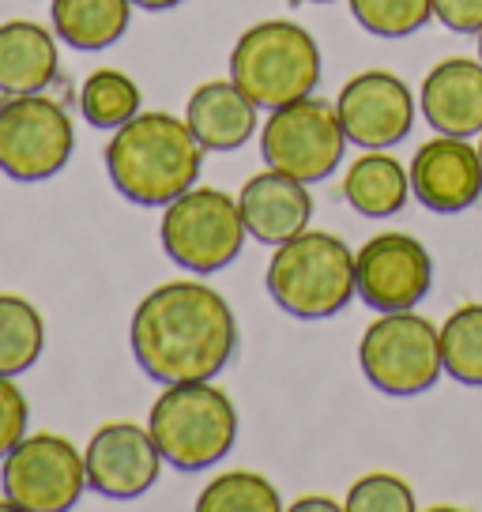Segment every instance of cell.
<instances>
[{
	"mask_svg": "<svg viewBox=\"0 0 482 512\" xmlns=\"http://www.w3.org/2000/svg\"><path fill=\"white\" fill-rule=\"evenodd\" d=\"M129 343L151 381H215L238 351V320L215 287L174 279L136 305Z\"/></svg>",
	"mask_w": 482,
	"mask_h": 512,
	"instance_id": "6da1fadb",
	"label": "cell"
},
{
	"mask_svg": "<svg viewBox=\"0 0 482 512\" xmlns=\"http://www.w3.org/2000/svg\"><path fill=\"white\" fill-rule=\"evenodd\" d=\"M204 170V144L193 136L189 121L174 113H136L113 128L106 144V174L113 189L140 208H166L189 192Z\"/></svg>",
	"mask_w": 482,
	"mask_h": 512,
	"instance_id": "7a4b0ae2",
	"label": "cell"
},
{
	"mask_svg": "<svg viewBox=\"0 0 482 512\" xmlns=\"http://www.w3.org/2000/svg\"><path fill=\"white\" fill-rule=\"evenodd\" d=\"M264 283L287 317L328 320L343 313L358 294L354 253L336 234L302 230L298 238L275 245Z\"/></svg>",
	"mask_w": 482,
	"mask_h": 512,
	"instance_id": "3957f363",
	"label": "cell"
},
{
	"mask_svg": "<svg viewBox=\"0 0 482 512\" xmlns=\"http://www.w3.org/2000/svg\"><path fill=\"white\" fill-rule=\"evenodd\" d=\"M147 430L174 471H208L223 464L238 441V411L211 381L162 384Z\"/></svg>",
	"mask_w": 482,
	"mask_h": 512,
	"instance_id": "277c9868",
	"label": "cell"
},
{
	"mask_svg": "<svg viewBox=\"0 0 482 512\" xmlns=\"http://www.w3.org/2000/svg\"><path fill=\"white\" fill-rule=\"evenodd\" d=\"M321 46L290 19H264L241 31L230 49V80L257 102L260 110H279L317 91L321 83Z\"/></svg>",
	"mask_w": 482,
	"mask_h": 512,
	"instance_id": "5b68a950",
	"label": "cell"
},
{
	"mask_svg": "<svg viewBox=\"0 0 482 512\" xmlns=\"http://www.w3.org/2000/svg\"><path fill=\"white\" fill-rule=\"evenodd\" d=\"M358 366L366 381L385 396H422L445 377L441 362V332L415 309L381 313L358 343Z\"/></svg>",
	"mask_w": 482,
	"mask_h": 512,
	"instance_id": "8992f818",
	"label": "cell"
},
{
	"mask_svg": "<svg viewBox=\"0 0 482 512\" xmlns=\"http://www.w3.org/2000/svg\"><path fill=\"white\" fill-rule=\"evenodd\" d=\"M159 238L177 268L193 275H215L234 264L249 230L241 223V208L223 189L193 185L162 208Z\"/></svg>",
	"mask_w": 482,
	"mask_h": 512,
	"instance_id": "52a82bcc",
	"label": "cell"
},
{
	"mask_svg": "<svg viewBox=\"0 0 482 512\" xmlns=\"http://www.w3.org/2000/svg\"><path fill=\"white\" fill-rule=\"evenodd\" d=\"M76 151V128L68 110L49 98L34 95L0 98V174L34 185L65 170Z\"/></svg>",
	"mask_w": 482,
	"mask_h": 512,
	"instance_id": "ba28073f",
	"label": "cell"
},
{
	"mask_svg": "<svg viewBox=\"0 0 482 512\" xmlns=\"http://www.w3.org/2000/svg\"><path fill=\"white\" fill-rule=\"evenodd\" d=\"M343 151H347V132L336 102H324L317 95L272 110L260 128V155L268 170L298 177L306 185L336 174Z\"/></svg>",
	"mask_w": 482,
	"mask_h": 512,
	"instance_id": "9c48e42d",
	"label": "cell"
},
{
	"mask_svg": "<svg viewBox=\"0 0 482 512\" xmlns=\"http://www.w3.org/2000/svg\"><path fill=\"white\" fill-rule=\"evenodd\" d=\"M0 486L23 512H68L87 490V464L61 433H27L0 460Z\"/></svg>",
	"mask_w": 482,
	"mask_h": 512,
	"instance_id": "30bf717a",
	"label": "cell"
},
{
	"mask_svg": "<svg viewBox=\"0 0 482 512\" xmlns=\"http://www.w3.org/2000/svg\"><path fill=\"white\" fill-rule=\"evenodd\" d=\"M354 283H358V298L377 313L415 309L430 294L434 260L418 238L388 230L354 253Z\"/></svg>",
	"mask_w": 482,
	"mask_h": 512,
	"instance_id": "8fae6325",
	"label": "cell"
},
{
	"mask_svg": "<svg viewBox=\"0 0 482 512\" xmlns=\"http://www.w3.org/2000/svg\"><path fill=\"white\" fill-rule=\"evenodd\" d=\"M336 110L347 132V144L362 151H388L415 125L418 98L396 72L366 68L343 83Z\"/></svg>",
	"mask_w": 482,
	"mask_h": 512,
	"instance_id": "7c38bea8",
	"label": "cell"
},
{
	"mask_svg": "<svg viewBox=\"0 0 482 512\" xmlns=\"http://www.w3.org/2000/svg\"><path fill=\"white\" fill-rule=\"evenodd\" d=\"M87 486L110 501L144 497L162 471V452L147 426L136 422H106L83 448Z\"/></svg>",
	"mask_w": 482,
	"mask_h": 512,
	"instance_id": "4fadbf2b",
	"label": "cell"
},
{
	"mask_svg": "<svg viewBox=\"0 0 482 512\" xmlns=\"http://www.w3.org/2000/svg\"><path fill=\"white\" fill-rule=\"evenodd\" d=\"M411 196L434 215H460L482 196V155L464 136H441L415 151L407 166Z\"/></svg>",
	"mask_w": 482,
	"mask_h": 512,
	"instance_id": "5bb4252c",
	"label": "cell"
},
{
	"mask_svg": "<svg viewBox=\"0 0 482 512\" xmlns=\"http://www.w3.org/2000/svg\"><path fill=\"white\" fill-rule=\"evenodd\" d=\"M238 208L249 238H257L260 245H272V249L298 238L313 223L309 185L290 174H279V170H264V174L249 177L238 192Z\"/></svg>",
	"mask_w": 482,
	"mask_h": 512,
	"instance_id": "9a60e30c",
	"label": "cell"
},
{
	"mask_svg": "<svg viewBox=\"0 0 482 512\" xmlns=\"http://www.w3.org/2000/svg\"><path fill=\"white\" fill-rule=\"evenodd\" d=\"M418 110L441 136H479L482 132V61L449 57L430 68L418 91Z\"/></svg>",
	"mask_w": 482,
	"mask_h": 512,
	"instance_id": "2e32d148",
	"label": "cell"
},
{
	"mask_svg": "<svg viewBox=\"0 0 482 512\" xmlns=\"http://www.w3.org/2000/svg\"><path fill=\"white\" fill-rule=\"evenodd\" d=\"M257 110V102L234 80H211L189 95L185 121L204 151H238L257 132Z\"/></svg>",
	"mask_w": 482,
	"mask_h": 512,
	"instance_id": "e0dca14e",
	"label": "cell"
},
{
	"mask_svg": "<svg viewBox=\"0 0 482 512\" xmlns=\"http://www.w3.org/2000/svg\"><path fill=\"white\" fill-rule=\"evenodd\" d=\"M57 31L31 19L0 23V95H34L57 80Z\"/></svg>",
	"mask_w": 482,
	"mask_h": 512,
	"instance_id": "ac0fdd59",
	"label": "cell"
},
{
	"mask_svg": "<svg viewBox=\"0 0 482 512\" xmlns=\"http://www.w3.org/2000/svg\"><path fill=\"white\" fill-rule=\"evenodd\" d=\"M411 196V174L396 155L388 151H362L347 166L343 177V200L366 219H392L400 215Z\"/></svg>",
	"mask_w": 482,
	"mask_h": 512,
	"instance_id": "d6986e66",
	"label": "cell"
},
{
	"mask_svg": "<svg viewBox=\"0 0 482 512\" xmlns=\"http://www.w3.org/2000/svg\"><path fill=\"white\" fill-rule=\"evenodd\" d=\"M132 0H53V31L72 49L95 53L117 46L132 19Z\"/></svg>",
	"mask_w": 482,
	"mask_h": 512,
	"instance_id": "ffe728a7",
	"label": "cell"
},
{
	"mask_svg": "<svg viewBox=\"0 0 482 512\" xmlns=\"http://www.w3.org/2000/svg\"><path fill=\"white\" fill-rule=\"evenodd\" d=\"M46 351V320L27 298L0 294V373L19 377Z\"/></svg>",
	"mask_w": 482,
	"mask_h": 512,
	"instance_id": "44dd1931",
	"label": "cell"
},
{
	"mask_svg": "<svg viewBox=\"0 0 482 512\" xmlns=\"http://www.w3.org/2000/svg\"><path fill=\"white\" fill-rule=\"evenodd\" d=\"M140 83L125 76L121 68H98L80 87V113L91 128L113 132L140 113Z\"/></svg>",
	"mask_w": 482,
	"mask_h": 512,
	"instance_id": "7402d4cb",
	"label": "cell"
},
{
	"mask_svg": "<svg viewBox=\"0 0 482 512\" xmlns=\"http://www.w3.org/2000/svg\"><path fill=\"white\" fill-rule=\"evenodd\" d=\"M437 332H441L445 377L467 384V388H482V302L452 309Z\"/></svg>",
	"mask_w": 482,
	"mask_h": 512,
	"instance_id": "603a6c76",
	"label": "cell"
},
{
	"mask_svg": "<svg viewBox=\"0 0 482 512\" xmlns=\"http://www.w3.org/2000/svg\"><path fill=\"white\" fill-rule=\"evenodd\" d=\"M200 512H279V490L257 471H226L204 486L196 497Z\"/></svg>",
	"mask_w": 482,
	"mask_h": 512,
	"instance_id": "cb8c5ba5",
	"label": "cell"
},
{
	"mask_svg": "<svg viewBox=\"0 0 482 512\" xmlns=\"http://www.w3.org/2000/svg\"><path fill=\"white\" fill-rule=\"evenodd\" d=\"M351 16L377 38H407L434 19V0H351Z\"/></svg>",
	"mask_w": 482,
	"mask_h": 512,
	"instance_id": "d4e9b609",
	"label": "cell"
},
{
	"mask_svg": "<svg viewBox=\"0 0 482 512\" xmlns=\"http://www.w3.org/2000/svg\"><path fill=\"white\" fill-rule=\"evenodd\" d=\"M343 505L351 512H411L415 509V490L400 475L373 471V475H362L354 482Z\"/></svg>",
	"mask_w": 482,
	"mask_h": 512,
	"instance_id": "484cf974",
	"label": "cell"
},
{
	"mask_svg": "<svg viewBox=\"0 0 482 512\" xmlns=\"http://www.w3.org/2000/svg\"><path fill=\"white\" fill-rule=\"evenodd\" d=\"M27 418H31V407H27V396L19 392L16 377L0 373V460L27 437Z\"/></svg>",
	"mask_w": 482,
	"mask_h": 512,
	"instance_id": "4316f807",
	"label": "cell"
},
{
	"mask_svg": "<svg viewBox=\"0 0 482 512\" xmlns=\"http://www.w3.org/2000/svg\"><path fill=\"white\" fill-rule=\"evenodd\" d=\"M434 19L456 34H479L482 0H434Z\"/></svg>",
	"mask_w": 482,
	"mask_h": 512,
	"instance_id": "83f0119b",
	"label": "cell"
},
{
	"mask_svg": "<svg viewBox=\"0 0 482 512\" xmlns=\"http://www.w3.org/2000/svg\"><path fill=\"white\" fill-rule=\"evenodd\" d=\"M294 512H343L347 505H339V501H332V497H298L294 505H290Z\"/></svg>",
	"mask_w": 482,
	"mask_h": 512,
	"instance_id": "f1b7e54d",
	"label": "cell"
},
{
	"mask_svg": "<svg viewBox=\"0 0 482 512\" xmlns=\"http://www.w3.org/2000/svg\"><path fill=\"white\" fill-rule=\"evenodd\" d=\"M140 12H174V8H181L185 0H132Z\"/></svg>",
	"mask_w": 482,
	"mask_h": 512,
	"instance_id": "f546056e",
	"label": "cell"
},
{
	"mask_svg": "<svg viewBox=\"0 0 482 512\" xmlns=\"http://www.w3.org/2000/svg\"><path fill=\"white\" fill-rule=\"evenodd\" d=\"M309 4H332V0H309Z\"/></svg>",
	"mask_w": 482,
	"mask_h": 512,
	"instance_id": "4dcf8cb0",
	"label": "cell"
},
{
	"mask_svg": "<svg viewBox=\"0 0 482 512\" xmlns=\"http://www.w3.org/2000/svg\"><path fill=\"white\" fill-rule=\"evenodd\" d=\"M479 61H482V31H479Z\"/></svg>",
	"mask_w": 482,
	"mask_h": 512,
	"instance_id": "1f68e13d",
	"label": "cell"
},
{
	"mask_svg": "<svg viewBox=\"0 0 482 512\" xmlns=\"http://www.w3.org/2000/svg\"><path fill=\"white\" fill-rule=\"evenodd\" d=\"M479 155H482V132H479Z\"/></svg>",
	"mask_w": 482,
	"mask_h": 512,
	"instance_id": "d6a6232c",
	"label": "cell"
}]
</instances>
